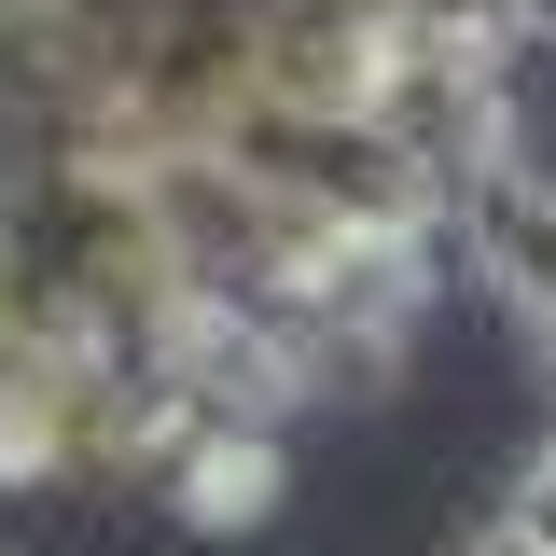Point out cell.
<instances>
[{"instance_id": "cell-2", "label": "cell", "mask_w": 556, "mask_h": 556, "mask_svg": "<svg viewBox=\"0 0 556 556\" xmlns=\"http://www.w3.org/2000/svg\"><path fill=\"white\" fill-rule=\"evenodd\" d=\"M459 556H556V543H543V529H529V515H515V501H501V515H486V529H473V543H459Z\"/></svg>"}, {"instance_id": "cell-3", "label": "cell", "mask_w": 556, "mask_h": 556, "mask_svg": "<svg viewBox=\"0 0 556 556\" xmlns=\"http://www.w3.org/2000/svg\"><path fill=\"white\" fill-rule=\"evenodd\" d=\"M515 42H529V56H556V0H515Z\"/></svg>"}, {"instance_id": "cell-4", "label": "cell", "mask_w": 556, "mask_h": 556, "mask_svg": "<svg viewBox=\"0 0 556 556\" xmlns=\"http://www.w3.org/2000/svg\"><path fill=\"white\" fill-rule=\"evenodd\" d=\"M543 362H556V334H543Z\"/></svg>"}, {"instance_id": "cell-1", "label": "cell", "mask_w": 556, "mask_h": 556, "mask_svg": "<svg viewBox=\"0 0 556 556\" xmlns=\"http://www.w3.org/2000/svg\"><path fill=\"white\" fill-rule=\"evenodd\" d=\"M445 251H459L529 334H556V167L543 153H486L473 181L445 195Z\"/></svg>"}]
</instances>
